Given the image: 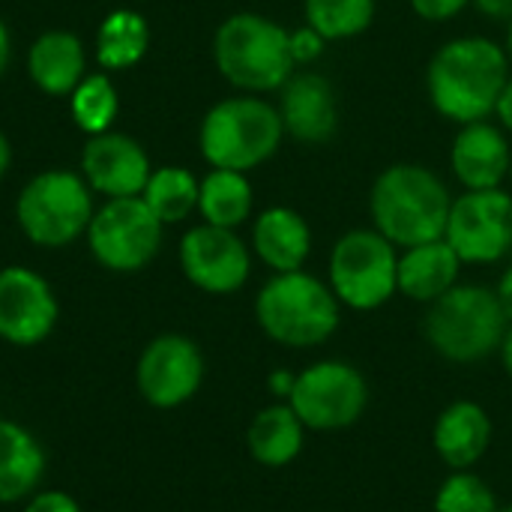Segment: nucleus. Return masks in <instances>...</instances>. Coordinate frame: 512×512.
<instances>
[{"label": "nucleus", "instance_id": "1", "mask_svg": "<svg viewBox=\"0 0 512 512\" xmlns=\"http://www.w3.org/2000/svg\"><path fill=\"white\" fill-rule=\"evenodd\" d=\"M512 75L507 48L489 36H456L438 45L426 66V93L432 108L456 123L495 117L498 99Z\"/></svg>", "mask_w": 512, "mask_h": 512}, {"label": "nucleus", "instance_id": "2", "mask_svg": "<svg viewBox=\"0 0 512 512\" xmlns=\"http://www.w3.org/2000/svg\"><path fill=\"white\" fill-rule=\"evenodd\" d=\"M453 195L438 171L420 162L387 165L369 189L372 228L381 231L396 249L441 240Z\"/></svg>", "mask_w": 512, "mask_h": 512}, {"label": "nucleus", "instance_id": "3", "mask_svg": "<svg viewBox=\"0 0 512 512\" xmlns=\"http://www.w3.org/2000/svg\"><path fill=\"white\" fill-rule=\"evenodd\" d=\"M255 321L270 342L291 351H309L336 336L342 303L327 279L309 270L273 273L255 294Z\"/></svg>", "mask_w": 512, "mask_h": 512}, {"label": "nucleus", "instance_id": "4", "mask_svg": "<svg viewBox=\"0 0 512 512\" xmlns=\"http://www.w3.org/2000/svg\"><path fill=\"white\" fill-rule=\"evenodd\" d=\"M213 63L240 93H279L297 72L291 30L261 12H234L216 27Z\"/></svg>", "mask_w": 512, "mask_h": 512}, {"label": "nucleus", "instance_id": "5", "mask_svg": "<svg viewBox=\"0 0 512 512\" xmlns=\"http://www.w3.org/2000/svg\"><path fill=\"white\" fill-rule=\"evenodd\" d=\"M507 315L495 288L480 282H459L444 297L429 303L423 336L429 348L456 366H474L501 351L507 336Z\"/></svg>", "mask_w": 512, "mask_h": 512}, {"label": "nucleus", "instance_id": "6", "mask_svg": "<svg viewBox=\"0 0 512 512\" xmlns=\"http://www.w3.org/2000/svg\"><path fill=\"white\" fill-rule=\"evenodd\" d=\"M285 141L279 108L255 93L219 99L201 120L198 147L210 168L255 171L270 162Z\"/></svg>", "mask_w": 512, "mask_h": 512}, {"label": "nucleus", "instance_id": "7", "mask_svg": "<svg viewBox=\"0 0 512 512\" xmlns=\"http://www.w3.org/2000/svg\"><path fill=\"white\" fill-rule=\"evenodd\" d=\"M327 285L342 309L378 312L399 294V249L375 228H351L330 249Z\"/></svg>", "mask_w": 512, "mask_h": 512}, {"label": "nucleus", "instance_id": "8", "mask_svg": "<svg viewBox=\"0 0 512 512\" xmlns=\"http://www.w3.org/2000/svg\"><path fill=\"white\" fill-rule=\"evenodd\" d=\"M93 213V189L81 174L66 168L30 177L15 201L21 234L42 249H63L84 237Z\"/></svg>", "mask_w": 512, "mask_h": 512}, {"label": "nucleus", "instance_id": "9", "mask_svg": "<svg viewBox=\"0 0 512 512\" xmlns=\"http://www.w3.org/2000/svg\"><path fill=\"white\" fill-rule=\"evenodd\" d=\"M288 405L309 432H345L369 408V381L348 360H318L297 372Z\"/></svg>", "mask_w": 512, "mask_h": 512}, {"label": "nucleus", "instance_id": "10", "mask_svg": "<svg viewBox=\"0 0 512 512\" xmlns=\"http://www.w3.org/2000/svg\"><path fill=\"white\" fill-rule=\"evenodd\" d=\"M165 225L153 216L141 195L108 198L90 219L87 246L99 267L111 273H138L162 249Z\"/></svg>", "mask_w": 512, "mask_h": 512}, {"label": "nucleus", "instance_id": "11", "mask_svg": "<svg viewBox=\"0 0 512 512\" xmlns=\"http://www.w3.org/2000/svg\"><path fill=\"white\" fill-rule=\"evenodd\" d=\"M207 375L204 351L195 339L183 333H159L153 336L135 363V387L138 396L156 411H174L189 405Z\"/></svg>", "mask_w": 512, "mask_h": 512}, {"label": "nucleus", "instance_id": "12", "mask_svg": "<svg viewBox=\"0 0 512 512\" xmlns=\"http://www.w3.org/2000/svg\"><path fill=\"white\" fill-rule=\"evenodd\" d=\"M444 240L465 267L504 261L512 252V192L483 189L453 198Z\"/></svg>", "mask_w": 512, "mask_h": 512}, {"label": "nucleus", "instance_id": "13", "mask_svg": "<svg viewBox=\"0 0 512 512\" xmlns=\"http://www.w3.org/2000/svg\"><path fill=\"white\" fill-rule=\"evenodd\" d=\"M252 258L255 255L249 243L237 231L207 222L189 228L177 246V261L189 285L213 297H228L246 288L252 276Z\"/></svg>", "mask_w": 512, "mask_h": 512}, {"label": "nucleus", "instance_id": "14", "mask_svg": "<svg viewBox=\"0 0 512 512\" xmlns=\"http://www.w3.org/2000/svg\"><path fill=\"white\" fill-rule=\"evenodd\" d=\"M60 318L51 282L21 264L0 270V342L12 348L42 345Z\"/></svg>", "mask_w": 512, "mask_h": 512}, {"label": "nucleus", "instance_id": "15", "mask_svg": "<svg viewBox=\"0 0 512 512\" xmlns=\"http://www.w3.org/2000/svg\"><path fill=\"white\" fill-rule=\"evenodd\" d=\"M153 174L147 150L126 132L90 135L81 150V177L105 198H135Z\"/></svg>", "mask_w": 512, "mask_h": 512}, {"label": "nucleus", "instance_id": "16", "mask_svg": "<svg viewBox=\"0 0 512 512\" xmlns=\"http://www.w3.org/2000/svg\"><path fill=\"white\" fill-rule=\"evenodd\" d=\"M279 117L285 135L306 147L333 141L339 129V99L321 72H294L279 90Z\"/></svg>", "mask_w": 512, "mask_h": 512}, {"label": "nucleus", "instance_id": "17", "mask_svg": "<svg viewBox=\"0 0 512 512\" xmlns=\"http://www.w3.org/2000/svg\"><path fill=\"white\" fill-rule=\"evenodd\" d=\"M450 168L465 192L504 189L512 171L510 132L492 120L459 126L450 144Z\"/></svg>", "mask_w": 512, "mask_h": 512}, {"label": "nucleus", "instance_id": "18", "mask_svg": "<svg viewBox=\"0 0 512 512\" xmlns=\"http://www.w3.org/2000/svg\"><path fill=\"white\" fill-rule=\"evenodd\" d=\"M492 414L474 399L450 402L432 426V450L450 471H474L492 447Z\"/></svg>", "mask_w": 512, "mask_h": 512}, {"label": "nucleus", "instance_id": "19", "mask_svg": "<svg viewBox=\"0 0 512 512\" xmlns=\"http://www.w3.org/2000/svg\"><path fill=\"white\" fill-rule=\"evenodd\" d=\"M249 249L270 273L306 270L312 255V228L300 210L273 204L252 219Z\"/></svg>", "mask_w": 512, "mask_h": 512}, {"label": "nucleus", "instance_id": "20", "mask_svg": "<svg viewBox=\"0 0 512 512\" xmlns=\"http://www.w3.org/2000/svg\"><path fill=\"white\" fill-rule=\"evenodd\" d=\"M462 270V258L444 237L399 249V294L429 306L462 282Z\"/></svg>", "mask_w": 512, "mask_h": 512}, {"label": "nucleus", "instance_id": "21", "mask_svg": "<svg viewBox=\"0 0 512 512\" xmlns=\"http://www.w3.org/2000/svg\"><path fill=\"white\" fill-rule=\"evenodd\" d=\"M48 453L39 438L15 420L0 417V504H24L45 483Z\"/></svg>", "mask_w": 512, "mask_h": 512}, {"label": "nucleus", "instance_id": "22", "mask_svg": "<svg viewBox=\"0 0 512 512\" xmlns=\"http://www.w3.org/2000/svg\"><path fill=\"white\" fill-rule=\"evenodd\" d=\"M27 75L48 96H69L87 75L84 42L69 30H45L27 51Z\"/></svg>", "mask_w": 512, "mask_h": 512}, {"label": "nucleus", "instance_id": "23", "mask_svg": "<svg viewBox=\"0 0 512 512\" xmlns=\"http://www.w3.org/2000/svg\"><path fill=\"white\" fill-rule=\"evenodd\" d=\"M306 432L309 429L300 423L288 402H270L249 420L246 450L255 465L279 471L300 459L306 447Z\"/></svg>", "mask_w": 512, "mask_h": 512}, {"label": "nucleus", "instance_id": "24", "mask_svg": "<svg viewBox=\"0 0 512 512\" xmlns=\"http://www.w3.org/2000/svg\"><path fill=\"white\" fill-rule=\"evenodd\" d=\"M252 210H255V192L249 174L228 171V168H210L204 174L198 192V213L207 225L237 231L240 225L249 222Z\"/></svg>", "mask_w": 512, "mask_h": 512}, {"label": "nucleus", "instance_id": "25", "mask_svg": "<svg viewBox=\"0 0 512 512\" xmlns=\"http://www.w3.org/2000/svg\"><path fill=\"white\" fill-rule=\"evenodd\" d=\"M150 45V27L144 21V15L132 12V9H117L111 12L96 33V63L105 72H120V69H132Z\"/></svg>", "mask_w": 512, "mask_h": 512}, {"label": "nucleus", "instance_id": "26", "mask_svg": "<svg viewBox=\"0 0 512 512\" xmlns=\"http://www.w3.org/2000/svg\"><path fill=\"white\" fill-rule=\"evenodd\" d=\"M198 192H201V180L189 168L165 165L150 174L141 198L162 225H177L198 210Z\"/></svg>", "mask_w": 512, "mask_h": 512}, {"label": "nucleus", "instance_id": "27", "mask_svg": "<svg viewBox=\"0 0 512 512\" xmlns=\"http://www.w3.org/2000/svg\"><path fill=\"white\" fill-rule=\"evenodd\" d=\"M378 0H303V18L327 42H345L366 33L375 21Z\"/></svg>", "mask_w": 512, "mask_h": 512}, {"label": "nucleus", "instance_id": "28", "mask_svg": "<svg viewBox=\"0 0 512 512\" xmlns=\"http://www.w3.org/2000/svg\"><path fill=\"white\" fill-rule=\"evenodd\" d=\"M69 111L81 132H87V135L108 132L120 111V99H117V87H114L111 75L108 72L84 75L81 84L69 93Z\"/></svg>", "mask_w": 512, "mask_h": 512}, {"label": "nucleus", "instance_id": "29", "mask_svg": "<svg viewBox=\"0 0 512 512\" xmlns=\"http://www.w3.org/2000/svg\"><path fill=\"white\" fill-rule=\"evenodd\" d=\"M435 512H498L501 504L492 486L474 471H450L432 501Z\"/></svg>", "mask_w": 512, "mask_h": 512}, {"label": "nucleus", "instance_id": "30", "mask_svg": "<svg viewBox=\"0 0 512 512\" xmlns=\"http://www.w3.org/2000/svg\"><path fill=\"white\" fill-rule=\"evenodd\" d=\"M324 51H327V39L318 30H312L309 24L291 30V54H294L297 66H309V63L321 60Z\"/></svg>", "mask_w": 512, "mask_h": 512}, {"label": "nucleus", "instance_id": "31", "mask_svg": "<svg viewBox=\"0 0 512 512\" xmlns=\"http://www.w3.org/2000/svg\"><path fill=\"white\" fill-rule=\"evenodd\" d=\"M21 512H84L81 504L63 492V489H39L36 495H30L24 504H21Z\"/></svg>", "mask_w": 512, "mask_h": 512}, {"label": "nucleus", "instance_id": "32", "mask_svg": "<svg viewBox=\"0 0 512 512\" xmlns=\"http://www.w3.org/2000/svg\"><path fill=\"white\" fill-rule=\"evenodd\" d=\"M414 15L429 21V24H441V21H453L456 15H462L471 0H408Z\"/></svg>", "mask_w": 512, "mask_h": 512}, {"label": "nucleus", "instance_id": "33", "mask_svg": "<svg viewBox=\"0 0 512 512\" xmlns=\"http://www.w3.org/2000/svg\"><path fill=\"white\" fill-rule=\"evenodd\" d=\"M294 381H297V372H291V369H276V372H270V378H267V390L276 396V402H288V396H291V390H294Z\"/></svg>", "mask_w": 512, "mask_h": 512}, {"label": "nucleus", "instance_id": "34", "mask_svg": "<svg viewBox=\"0 0 512 512\" xmlns=\"http://www.w3.org/2000/svg\"><path fill=\"white\" fill-rule=\"evenodd\" d=\"M471 6H477L483 15H489L495 21H510L512 18V0H471Z\"/></svg>", "mask_w": 512, "mask_h": 512}, {"label": "nucleus", "instance_id": "35", "mask_svg": "<svg viewBox=\"0 0 512 512\" xmlns=\"http://www.w3.org/2000/svg\"><path fill=\"white\" fill-rule=\"evenodd\" d=\"M495 294H498V300H501V309H504L507 321L512 324V264L501 273V279H498V285H495Z\"/></svg>", "mask_w": 512, "mask_h": 512}, {"label": "nucleus", "instance_id": "36", "mask_svg": "<svg viewBox=\"0 0 512 512\" xmlns=\"http://www.w3.org/2000/svg\"><path fill=\"white\" fill-rule=\"evenodd\" d=\"M495 117H498V123L512 135V75L510 81H507V87H504V93H501V99H498Z\"/></svg>", "mask_w": 512, "mask_h": 512}, {"label": "nucleus", "instance_id": "37", "mask_svg": "<svg viewBox=\"0 0 512 512\" xmlns=\"http://www.w3.org/2000/svg\"><path fill=\"white\" fill-rule=\"evenodd\" d=\"M9 60H12V36H9V27L0 18V75L9 69Z\"/></svg>", "mask_w": 512, "mask_h": 512}, {"label": "nucleus", "instance_id": "38", "mask_svg": "<svg viewBox=\"0 0 512 512\" xmlns=\"http://www.w3.org/2000/svg\"><path fill=\"white\" fill-rule=\"evenodd\" d=\"M498 357H501V366H504L507 378L512 381V324L507 327V336H504V342H501V351H498Z\"/></svg>", "mask_w": 512, "mask_h": 512}, {"label": "nucleus", "instance_id": "39", "mask_svg": "<svg viewBox=\"0 0 512 512\" xmlns=\"http://www.w3.org/2000/svg\"><path fill=\"white\" fill-rule=\"evenodd\" d=\"M9 165H12V147H9V138L0 132V180L6 177Z\"/></svg>", "mask_w": 512, "mask_h": 512}, {"label": "nucleus", "instance_id": "40", "mask_svg": "<svg viewBox=\"0 0 512 512\" xmlns=\"http://www.w3.org/2000/svg\"><path fill=\"white\" fill-rule=\"evenodd\" d=\"M504 48H507V57H510V63H512V18L507 21V39H504Z\"/></svg>", "mask_w": 512, "mask_h": 512}, {"label": "nucleus", "instance_id": "41", "mask_svg": "<svg viewBox=\"0 0 512 512\" xmlns=\"http://www.w3.org/2000/svg\"><path fill=\"white\" fill-rule=\"evenodd\" d=\"M498 512H512V504H507V507H501V510Z\"/></svg>", "mask_w": 512, "mask_h": 512}, {"label": "nucleus", "instance_id": "42", "mask_svg": "<svg viewBox=\"0 0 512 512\" xmlns=\"http://www.w3.org/2000/svg\"><path fill=\"white\" fill-rule=\"evenodd\" d=\"M510 183H512V171H510Z\"/></svg>", "mask_w": 512, "mask_h": 512}]
</instances>
